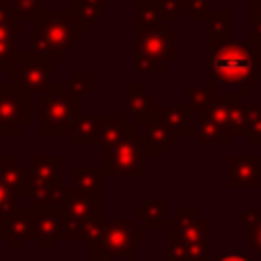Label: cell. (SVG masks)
Wrapping results in <instances>:
<instances>
[{
  "mask_svg": "<svg viewBox=\"0 0 261 261\" xmlns=\"http://www.w3.org/2000/svg\"><path fill=\"white\" fill-rule=\"evenodd\" d=\"M261 64L248 44H227L208 50V90L220 92V85H236L239 94H250L261 81Z\"/></svg>",
  "mask_w": 261,
  "mask_h": 261,
  "instance_id": "obj_1",
  "label": "cell"
},
{
  "mask_svg": "<svg viewBox=\"0 0 261 261\" xmlns=\"http://www.w3.org/2000/svg\"><path fill=\"white\" fill-rule=\"evenodd\" d=\"M135 67L142 73H165L176 55V32L167 23H135Z\"/></svg>",
  "mask_w": 261,
  "mask_h": 261,
  "instance_id": "obj_2",
  "label": "cell"
},
{
  "mask_svg": "<svg viewBox=\"0 0 261 261\" xmlns=\"http://www.w3.org/2000/svg\"><path fill=\"white\" fill-rule=\"evenodd\" d=\"M106 170L108 174L115 176H140L142 179L147 174L144 167V151L142 142H140V133L135 130V124H126L124 138L108 147L106 153Z\"/></svg>",
  "mask_w": 261,
  "mask_h": 261,
  "instance_id": "obj_3",
  "label": "cell"
},
{
  "mask_svg": "<svg viewBox=\"0 0 261 261\" xmlns=\"http://www.w3.org/2000/svg\"><path fill=\"white\" fill-rule=\"evenodd\" d=\"M167 241H184V243H211L208 220L199 216L195 206H179L174 218L165 222Z\"/></svg>",
  "mask_w": 261,
  "mask_h": 261,
  "instance_id": "obj_4",
  "label": "cell"
},
{
  "mask_svg": "<svg viewBox=\"0 0 261 261\" xmlns=\"http://www.w3.org/2000/svg\"><path fill=\"white\" fill-rule=\"evenodd\" d=\"M147 239V229L138 227L135 220H117L110 222L103 231V248L110 254L133 261L135 259V243Z\"/></svg>",
  "mask_w": 261,
  "mask_h": 261,
  "instance_id": "obj_5",
  "label": "cell"
},
{
  "mask_svg": "<svg viewBox=\"0 0 261 261\" xmlns=\"http://www.w3.org/2000/svg\"><path fill=\"white\" fill-rule=\"evenodd\" d=\"M158 108V96L147 90L144 83H128L126 85V113L133 117L135 126H144L151 122Z\"/></svg>",
  "mask_w": 261,
  "mask_h": 261,
  "instance_id": "obj_6",
  "label": "cell"
},
{
  "mask_svg": "<svg viewBox=\"0 0 261 261\" xmlns=\"http://www.w3.org/2000/svg\"><path fill=\"white\" fill-rule=\"evenodd\" d=\"M227 184H229V188H257L261 184V158L229 156V161H227Z\"/></svg>",
  "mask_w": 261,
  "mask_h": 261,
  "instance_id": "obj_7",
  "label": "cell"
},
{
  "mask_svg": "<svg viewBox=\"0 0 261 261\" xmlns=\"http://www.w3.org/2000/svg\"><path fill=\"white\" fill-rule=\"evenodd\" d=\"M140 142H142V151L147 153V156L163 158V156H167V151H170L172 147H176L179 135H176L172 128H167L161 119L153 117L151 122H147L142 126Z\"/></svg>",
  "mask_w": 261,
  "mask_h": 261,
  "instance_id": "obj_8",
  "label": "cell"
},
{
  "mask_svg": "<svg viewBox=\"0 0 261 261\" xmlns=\"http://www.w3.org/2000/svg\"><path fill=\"white\" fill-rule=\"evenodd\" d=\"M156 119H161L167 128H172L176 135H195L197 130V117L190 113V108L186 103L179 106H165V103H158L156 108Z\"/></svg>",
  "mask_w": 261,
  "mask_h": 261,
  "instance_id": "obj_9",
  "label": "cell"
},
{
  "mask_svg": "<svg viewBox=\"0 0 261 261\" xmlns=\"http://www.w3.org/2000/svg\"><path fill=\"white\" fill-rule=\"evenodd\" d=\"M239 103H241V94H239V92H227V94H225V92H216V94L208 96V101L197 110V115H195V117L213 119V122H218L220 126L227 128L231 113H234V108Z\"/></svg>",
  "mask_w": 261,
  "mask_h": 261,
  "instance_id": "obj_10",
  "label": "cell"
},
{
  "mask_svg": "<svg viewBox=\"0 0 261 261\" xmlns=\"http://www.w3.org/2000/svg\"><path fill=\"white\" fill-rule=\"evenodd\" d=\"M165 261H213L211 259V243L167 241Z\"/></svg>",
  "mask_w": 261,
  "mask_h": 261,
  "instance_id": "obj_11",
  "label": "cell"
},
{
  "mask_svg": "<svg viewBox=\"0 0 261 261\" xmlns=\"http://www.w3.org/2000/svg\"><path fill=\"white\" fill-rule=\"evenodd\" d=\"M229 41V12L227 9H211L206 16V50Z\"/></svg>",
  "mask_w": 261,
  "mask_h": 261,
  "instance_id": "obj_12",
  "label": "cell"
},
{
  "mask_svg": "<svg viewBox=\"0 0 261 261\" xmlns=\"http://www.w3.org/2000/svg\"><path fill=\"white\" fill-rule=\"evenodd\" d=\"M135 220H142L144 229H165L167 222V199L153 197L144 202L140 208H135Z\"/></svg>",
  "mask_w": 261,
  "mask_h": 261,
  "instance_id": "obj_13",
  "label": "cell"
},
{
  "mask_svg": "<svg viewBox=\"0 0 261 261\" xmlns=\"http://www.w3.org/2000/svg\"><path fill=\"white\" fill-rule=\"evenodd\" d=\"M231 135L227 133L225 126H220L218 122L206 117H197V130H195V140H197L199 147H206V144H218V147H227L229 144Z\"/></svg>",
  "mask_w": 261,
  "mask_h": 261,
  "instance_id": "obj_14",
  "label": "cell"
},
{
  "mask_svg": "<svg viewBox=\"0 0 261 261\" xmlns=\"http://www.w3.org/2000/svg\"><path fill=\"white\" fill-rule=\"evenodd\" d=\"M124 130H126V119L122 115H108V117H101V126H99V140L106 147H113L115 142L124 138Z\"/></svg>",
  "mask_w": 261,
  "mask_h": 261,
  "instance_id": "obj_15",
  "label": "cell"
},
{
  "mask_svg": "<svg viewBox=\"0 0 261 261\" xmlns=\"http://www.w3.org/2000/svg\"><path fill=\"white\" fill-rule=\"evenodd\" d=\"M216 94V92L208 90V85H197V83H188L186 85V106L190 108V113L197 115V110L202 108L208 101V96Z\"/></svg>",
  "mask_w": 261,
  "mask_h": 261,
  "instance_id": "obj_16",
  "label": "cell"
},
{
  "mask_svg": "<svg viewBox=\"0 0 261 261\" xmlns=\"http://www.w3.org/2000/svg\"><path fill=\"white\" fill-rule=\"evenodd\" d=\"M248 122H250V106L239 103V106L234 108V113H231V117H229V124H227V133L245 138V135H248Z\"/></svg>",
  "mask_w": 261,
  "mask_h": 261,
  "instance_id": "obj_17",
  "label": "cell"
},
{
  "mask_svg": "<svg viewBox=\"0 0 261 261\" xmlns=\"http://www.w3.org/2000/svg\"><path fill=\"white\" fill-rule=\"evenodd\" d=\"M208 3L211 0H181V12L186 14L188 21H206L208 12H211Z\"/></svg>",
  "mask_w": 261,
  "mask_h": 261,
  "instance_id": "obj_18",
  "label": "cell"
},
{
  "mask_svg": "<svg viewBox=\"0 0 261 261\" xmlns=\"http://www.w3.org/2000/svg\"><path fill=\"white\" fill-rule=\"evenodd\" d=\"M248 140H250V144H252V147H261V103L250 106Z\"/></svg>",
  "mask_w": 261,
  "mask_h": 261,
  "instance_id": "obj_19",
  "label": "cell"
},
{
  "mask_svg": "<svg viewBox=\"0 0 261 261\" xmlns=\"http://www.w3.org/2000/svg\"><path fill=\"white\" fill-rule=\"evenodd\" d=\"M239 225L248 231L254 229V227H259L261 225V206L259 208H245V211L239 216Z\"/></svg>",
  "mask_w": 261,
  "mask_h": 261,
  "instance_id": "obj_20",
  "label": "cell"
},
{
  "mask_svg": "<svg viewBox=\"0 0 261 261\" xmlns=\"http://www.w3.org/2000/svg\"><path fill=\"white\" fill-rule=\"evenodd\" d=\"M213 261H257L252 259L245 250H239V248H222L220 252H218V257Z\"/></svg>",
  "mask_w": 261,
  "mask_h": 261,
  "instance_id": "obj_21",
  "label": "cell"
},
{
  "mask_svg": "<svg viewBox=\"0 0 261 261\" xmlns=\"http://www.w3.org/2000/svg\"><path fill=\"white\" fill-rule=\"evenodd\" d=\"M250 16H252V37L261 39V0H250Z\"/></svg>",
  "mask_w": 261,
  "mask_h": 261,
  "instance_id": "obj_22",
  "label": "cell"
},
{
  "mask_svg": "<svg viewBox=\"0 0 261 261\" xmlns=\"http://www.w3.org/2000/svg\"><path fill=\"white\" fill-rule=\"evenodd\" d=\"M248 245L254 250V252L261 254V225L248 231Z\"/></svg>",
  "mask_w": 261,
  "mask_h": 261,
  "instance_id": "obj_23",
  "label": "cell"
},
{
  "mask_svg": "<svg viewBox=\"0 0 261 261\" xmlns=\"http://www.w3.org/2000/svg\"><path fill=\"white\" fill-rule=\"evenodd\" d=\"M248 46H250V50H252L254 60H257V62L261 64V39H257V37H252V35H250Z\"/></svg>",
  "mask_w": 261,
  "mask_h": 261,
  "instance_id": "obj_24",
  "label": "cell"
},
{
  "mask_svg": "<svg viewBox=\"0 0 261 261\" xmlns=\"http://www.w3.org/2000/svg\"><path fill=\"white\" fill-rule=\"evenodd\" d=\"M151 3H156V5H163V3H167V0H151Z\"/></svg>",
  "mask_w": 261,
  "mask_h": 261,
  "instance_id": "obj_25",
  "label": "cell"
}]
</instances>
